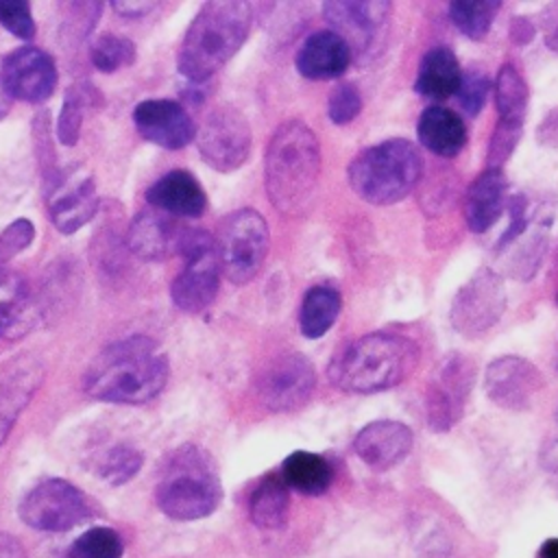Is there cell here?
Segmentation results:
<instances>
[{
    "instance_id": "obj_20",
    "label": "cell",
    "mask_w": 558,
    "mask_h": 558,
    "mask_svg": "<svg viewBox=\"0 0 558 558\" xmlns=\"http://www.w3.org/2000/svg\"><path fill=\"white\" fill-rule=\"evenodd\" d=\"M41 377L44 366L35 355H15L0 366V445L39 388Z\"/></svg>"
},
{
    "instance_id": "obj_44",
    "label": "cell",
    "mask_w": 558,
    "mask_h": 558,
    "mask_svg": "<svg viewBox=\"0 0 558 558\" xmlns=\"http://www.w3.org/2000/svg\"><path fill=\"white\" fill-rule=\"evenodd\" d=\"M157 4L148 2V0H122V2H113L111 9L116 13H120L122 17H142L148 11H153Z\"/></svg>"
},
{
    "instance_id": "obj_12",
    "label": "cell",
    "mask_w": 558,
    "mask_h": 558,
    "mask_svg": "<svg viewBox=\"0 0 558 558\" xmlns=\"http://www.w3.org/2000/svg\"><path fill=\"white\" fill-rule=\"evenodd\" d=\"M251 140L253 135L246 118L231 105L211 109L196 133V146L203 161L218 172L238 170L248 159Z\"/></svg>"
},
{
    "instance_id": "obj_34",
    "label": "cell",
    "mask_w": 558,
    "mask_h": 558,
    "mask_svg": "<svg viewBox=\"0 0 558 558\" xmlns=\"http://www.w3.org/2000/svg\"><path fill=\"white\" fill-rule=\"evenodd\" d=\"M144 456L142 451L129 447V445H116L105 451V456L98 460L96 469L102 480H107L113 486H120L129 482L142 466Z\"/></svg>"
},
{
    "instance_id": "obj_36",
    "label": "cell",
    "mask_w": 558,
    "mask_h": 558,
    "mask_svg": "<svg viewBox=\"0 0 558 558\" xmlns=\"http://www.w3.org/2000/svg\"><path fill=\"white\" fill-rule=\"evenodd\" d=\"M85 105H87V96L85 92L74 85L68 89L65 98H63V107L57 120V137L61 144L72 146L78 140L81 133V124H83V113H85Z\"/></svg>"
},
{
    "instance_id": "obj_28",
    "label": "cell",
    "mask_w": 558,
    "mask_h": 558,
    "mask_svg": "<svg viewBox=\"0 0 558 558\" xmlns=\"http://www.w3.org/2000/svg\"><path fill=\"white\" fill-rule=\"evenodd\" d=\"M290 488L281 473H266L248 497L251 521L259 530H279L288 519Z\"/></svg>"
},
{
    "instance_id": "obj_42",
    "label": "cell",
    "mask_w": 558,
    "mask_h": 558,
    "mask_svg": "<svg viewBox=\"0 0 558 558\" xmlns=\"http://www.w3.org/2000/svg\"><path fill=\"white\" fill-rule=\"evenodd\" d=\"M527 211H530V203L523 194H517L510 198V225L504 231V235L499 238V246H497L499 251L510 248L530 229L532 218L527 216Z\"/></svg>"
},
{
    "instance_id": "obj_2",
    "label": "cell",
    "mask_w": 558,
    "mask_h": 558,
    "mask_svg": "<svg viewBox=\"0 0 558 558\" xmlns=\"http://www.w3.org/2000/svg\"><path fill=\"white\" fill-rule=\"evenodd\" d=\"M168 381V360L146 336L109 344L89 364L83 386L94 399L137 405L150 401Z\"/></svg>"
},
{
    "instance_id": "obj_26",
    "label": "cell",
    "mask_w": 558,
    "mask_h": 558,
    "mask_svg": "<svg viewBox=\"0 0 558 558\" xmlns=\"http://www.w3.org/2000/svg\"><path fill=\"white\" fill-rule=\"evenodd\" d=\"M416 135L423 148L438 157H456L466 144V126L462 118L440 105L423 109L418 116Z\"/></svg>"
},
{
    "instance_id": "obj_13",
    "label": "cell",
    "mask_w": 558,
    "mask_h": 558,
    "mask_svg": "<svg viewBox=\"0 0 558 558\" xmlns=\"http://www.w3.org/2000/svg\"><path fill=\"white\" fill-rule=\"evenodd\" d=\"M20 517L41 532H65L89 517L85 495L65 480H46L20 501Z\"/></svg>"
},
{
    "instance_id": "obj_23",
    "label": "cell",
    "mask_w": 558,
    "mask_h": 558,
    "mask_svg": "<svg viewBox=\"0 0 558 558\" xmlns=\"http://www.w3.org/2000/svg\"><path fill=\"white\" fill-rule=\"evenodd\" d=\"M508 201V179L499 168H486L464 192V222L473 233L488 231L499 218Z\"/></svg>"
},
{
    "instance_id": "obj_11",
    "label": "cell",
    "mask_w": 558,
    "mask_h": 558,
    "mask_svg": "<svg viewBox=\"0 0 558 558\" xmlns=\"http://www.w3.org/2000/svg\"><path fill=\"white\" fill-rule=\"evenodd\" d=\"M475 381V366L464 353H447L425 390V414L434 432L451 429L464 414Z\"/></svg>"
},
{
    "instance_id": "obj_9",
    "label": "cell",
    "mask_w": 558,
    "mask_h": 558,
    "mask_svg": "<svg viewBox=\"0 0 558 558\" xmlns=\"http://www.w3.org/2000/svg\"><path fill=\"white\" fill-rule=\"evenodd\" d=\"M506 310V286L499 272L477 268L456 292L449 307L451 327L464 338H480L499 323Z\"/></svg>"
},
{
    "instance_id": "obj_4",
    "label": "cell",
    "mask_w": 558,
    "mask_h": 558,
    "mask_svg": "<svg viewBox=\"0 0 558 558\" xmlns=\"http://www.w3.org/2000/svg\"><path fill=\"white\" fill-rule=\"evenodd\" d=\"M253 11V4L242 0L205 2L183 35L179 72L192 83L211 78L246 41Z\"/></svg>"
},
{
    "instance_id": "obj_48",
    "label": "cell",
    "mask_w": 558,
    "mask_h": 558,
    "mask_svg": "<svg viewBox=\"0 0 558 558\" xmlns=\"http://www.w3.org/2000/svg\"><path fill=\"white\" fill-rule=\"evenodd\" d=\"M9 109H11V96L7 94V89H4V85L0 81V120L9 113Z\"/></svg>"
},
{
    "instance_id": "obj_21",
    "label": "cell",
    "mask_w": 558,
    "mask_h": 558,
    "mask_svg": "<svg viewBox=\"0 0 558 558\" xmlns=\"http://www.w3.org/2000/svg\"><path fill=\"white\" fill-rule=\"evenodd\" d=\"M183 229L174 222L172 216L159 209L140 211L126 231L129 251L144 262H161L168 255L177 253Z\"/></svg>"
},
{
    "instance_id": "obj_7",
    "label": "cell",
    "mask_w": 558,
    "mask_h": 558,
    "mask_svg": "<svg viewBox=\"0 0 558 558\" xmlns=\"http://www.w3.org/2000/svg\"><path fill=\"white\" fill-rule=\"evenodd\" d=\"M177 253L183 257V268L170 286L172 303L187 314L207 310L220 286V262L216 240L203 229H183Z\"/></svg>"
},
{
    "instance_id": "obj_41",
    "label": "cell",
    "mask_w": 558,
    "mask_h": 558,
    "mask_svg": "<svg viewBox=\"0 0 558 558\" xmlns=\"http://www.w3.org/2000/svg\"><path fill=\"white\" fill-rule=\"evenodd\" d=\"M35 238V227L26 218L13 220L2 233H0V264L11 262L17 253H22Z\"/></svg>"
},
{
    "instance_id": "obj_3",
    "label": "cell",
    "mask_w": 558,
    "mask_h": 558,
    "mask_svg": "<svg viewBox=\"0 0 558 558\" xmlns=\"http://www.w3.org/2000/svg\"><path fill=\"white\" fill-rule=\"evenodd\" d=\"M418 364V344L392 331L366 333L333 355L329 381L351 395H373L399 386Z\"/></svg>"
},
{
    "instance_id": "obj_33",
    "label": "cell",
    "mask_w": 558,
    "mask_h": 558,
    "mask_svg": "<svg viewBox=\"0 0 558 558\" xmlns=\"http://www.w3.org/2000/svg\"><path fill=\"white\" fill-rule=\"evenodd\" d=\"M124 545L111 527H92L70 547L68 558H122Z\"/></svg>"
},
{
    "instance_id": "obj_45",
    "label": "cell",
    "mask_w": 558,
    "mask_h": 558,
    "mask_svg": "<svg viewBox=\"0 0 558 558\" xmlns=\"http://www.w3.org/2000/svg\"><path fill=\"white\" fill-rule=\"evenodd\" d=\"M532 37H534L532 22L527 17H523V15L514 17L512 24H510V39L514 44H527V41H532Z\"/></svg>"
},
{
    "instance_id": "obj_15",
    "label": "cell",
    "mask_w": 558,
    "mask_h": 558,
    "mask_svg": "<svg viewBox=\"0 0 558 558\" xmlns=\"http://www.w3.org/2000/svg\"><path fill=\"white\" fill-rule=\"evenodd\" d=\"M0 81L7 94L26 102H44L52 96L57 85L54 59L35 46L11 50L2 59Z\"/></svg>"
},
{
    "instance_id": "obj_47",
    "label": "cell",
    "mask_w": 558,
    "mask_h": 558,
    "mask_svg": "<svg viewBox=\"0 0 558 558\" xmlns=\"http://www.w3.org/2000/svg\"><path fill=\"white\" fill-rule=\"evenodd\" d=\"M538 558H558V538H547L538 549Z\"/></svg>"
},
{
    "instance_id": "obj_40",
    "label": "cell",
    "mask_w": 558,
    "mask_h": 558,
    "mask_svg": "<svg viewBox=\"0 0 558 558\" xmlns=\"http://www.w3.org/2000/svg\"><path fill=\"white\" fill-rule=\"evenodd\" d=\"M0 24L22 39H31L35 35L31 4L26 0H0Z\"/></svg>"
},
{
    "instance_id": "obj_46",
    "label": "cell",
    "mask_w": 558,
    "mask_h": 558,
    "mask_svg": "<svg viewBox=\"0 0 558 558\" xmlns=\"http://www.w3.org/2000/svg\"><path fill=\"white\" fill-rule=\"evenodd\" d=\"M0 558H28V556L15 536L0 532Z\"/></svg>"
},
{
    "instance_id": "obj_50",
    "label": "cell",
    "mask_w": 558,
    "mask_h": 558,
    "mask_svg": "<svg viewBox=\"0 0 558 558\" xmlns=\"http://www.w3.org/2000/svg\"><path fill=\"white\" fill-rule=\"evenodd\" d=\"M556 371H558V357H556Z\"/></svg>"
},
{
    "instance_id": "obj_43",
    "label": "cell",
    "mask_w": 558,
    "mask_h": 558,
    "mask_svg": "<svg viewBox=\"0 0 558 558\" xmlns=\"http://www.w3.org/2000/svg\"><path fill=\"white\" fill-rule=\"evenodd\" d=\"M543 33H545L547 48H551L558 54V4H551L545 9Z\"/></svg>"
},
{
    "instance_id": "obj_51",
    "label": "cell",
    "mask_w": 558,
    "mask_h": 558,
    "mask_svg": "<svg viewBox=\"0 0 558 558\" xmlns=\"http://www.w3.org/2000/svg\"><path fill=\"white\" fill-rule=\"evenodd\" d=\"M556 303H558V294H556Z\"/></svg>"
},
{
    "instance_id": "obj_37",
    "label": "cell",
    "mask_w": 558,
    "mask_h": 558,
    "mask_svg": "<svg viewBox=\"0 0 558 558\" xmlns=\"http://www.w3.org/2000/svg\"><path fill=\"white\" fill-rule=\"evenodd\" d=\"M488 92H490L488 74L480 68H469L462 72V81L456 96L466 116H477L486 105Z\"/></svg>"
},
{
    "instance_id": "obj_5",
    "label": "cell",
    "mask_w": 558,
    "mask_h": 558,
    "mask_svg": "<svg viewBox=\"0 0 558 558\" xmlns=\"http://www.w3.org/2000/svg\"><path fill=\"white\" fill-rule=\"evenodd\" d=\"M155 499L159 510L174 521L209 517L222 499L214 458L196 445L177 447L161 466Z\"/></svg>"
},
{
    "instance_id": "obj_1",
    "label": "cell",
    "mask_w": 558,
    "mask_h": 558,
    "mask_svg": "<svg viewBox=\"0 0 558 558\" xmlns=\"http://www.w3.org/2000/svg\"><path fill=\"white\" fill-rule=\"evenodd\" d=\"M320 179V144L301 120L281 122L264 155V187L283 216H301L312 207Z\"/></svg>"
},
{
    "instance_id": "obj_31",
    "label": "cell",
    "mask_w": 558,
    "mask_h": 558,
    "mask_svg": "<svg viewBox=\"0 0 558 558\" xmlns=\"http://www.w3.org/2000/svg\"><path fill=\"white\" fill-rule=\"evenodd\" d=\"M530 102V89L521 72L506 63L497 72L495 81V109H497V122L499 124H510V126H521L525 120Z\"/></svg>"
},
{
    "instance_id": "obj_22",
    "label": "cell",
    "mask_w": 558,
    "mask_h": 558,
    "mask_svg": "<svg viewBox=\"0 0 558 558\" xmlns=\"http://www.w3.org/2000/svg\"><path fill=\"white\" fill-rule=\"evenodd\" d=\"M146 201L172 218H198L207 209L205 190L187 170H170L157 179L148 187Z\"/></svg>"
},
{
    "instance_id": "obj_30",
    "label": "cell",
    "mask_w": 558,
    "mask_h": 558,
    "mask_svg": "<svg viewBox=\"0 0 558 558\" xmlns=\"http://www.w3.org/2000/svg\"><path fill=\"white\" fill-rule=\"evenodd\" d=\"M342 310V296L331 286H312L301 303L299 327L301 333L310 340L323 338L333 323L338 320Z\"/></svg>"
},
{
    "instance_id": "obj_6",
    "label": "cell",
    "mask_w": 558,
    "mask_h": 558,
    "mask_svg": "<svg viewBox=\"0 0 558 558\" xmlns=\"http://www.w3.org/2000/svg\"><path fill=\"white\" fill-rule=\"evenodd\" d=\"M351 190L371 205L403 201L423 177V159L403 137L384 140L353 157L347 170Z\"/></svg>"
},
{
    "instance_id": "obj_10",
    "label": "cell",
    "mask_w": 558,
    "mask_h": 558,
    "mask_svg": "<svg viewBox=\"0 0 558 558\" xmlns=\"http://www.w3.org/2000/svg\"><path fill=\"white\" fill-rule=\"evenodd\" d=\"M316 388V371L310 357L296 351H283L262 366L255 390L270 412H294L303 408Z\"/></svg>"
},
{
    "instance_id": "obj_39",
    "label": "cell",
    "mask_w": 558,
    "mask_h": 558,
    "mask_svg": "<svg viewBox=\"0 0 558 558\" xmlns=\"http://www.w3.org/2000/svg\"><path fill=\"white\" fill-rule=\"evenodd\" d=\"M523 129L521 126H510V124H495L490 142H488V153H486V168H499L504 170V163L510 159L514 153L519 140H521Z\"/></svg>"
},
{
    "instance_id": "obj_19",
    "label": "cell",
    "mask_w": 558,
    "mask_h": 558,
    "mask_svg": "<svg viewBox=\"0 0 558 558\" xmlns=\"http://www.w3.org/2000/svg\"><path fill=\"white\" fill-rule=\"evenodd\" d=\"M414 445L412 429L401 421H373L353 438L355 456L373 471H388L403 462Z\"/></svg>"
},
{
    "instance_id": "obj_8",
    "label": "cell",
    "mask_w": 558,
    "mask_h": 558,
    "mask_svg": "<svg viewBox=\"0 0 558 558\" xmlns=\"http://www.w3.org/2000/svg\"><path fill=\"white\" fill-rule=\"evenodd\" d=\"M268 246L270 233L259 211L242 207L229 214L216 238L220 272L235 286L248 283L264 266Z\"/></svg>"
},
{
    "instance_id": "obj_17",
    "label": "cell",
    "mask_w": 558,
    "mask_h": 558,
    "mask_svg": "<svg viewBox=\"0 0 558 558\" xmlns=\"http://www.w3.org/2000/svg\"><path fill=\"white\" fill-rule=\"evenodd\" d=\"M98 209L92 177L83 168L59 174L48 192V216L61 233H74L87 225Z\"/></svg>"
},
{
    "instance_id": "obj_24",
    "label": "cell",
    "mask_w": 558,
    "mask_h": 558,
    "mask_svg": "<svg viewBox=\"0 0 558 558\" xmlns=\"http://www.w3.org/2000/svg\"><path fill=\"white\" fill-rule=\"evenodd\" d=\"M351 50L333 31L312 33L296 50L294 65L310 81H329L344 74L351 65Z\"/></svg>"
},
{
    "instance_id": "obj_29",
    "label": "cell",
    "mask_w": 558,
    "mask_h": 558,
    "mask_svg": "<svg viewBox=\"0 0 558 558\" xmlns=\"http://www.w3.org/2000/svg\"><path fill=\"white\" fill-rule=\"evenodd\" d=\"M281 477L288 488H294L303 495H323L333 482V466L327 458L312 451H292L281 462Z\"/></svg>"
},
{
    "instance_id": "obj_32",
    "label": "cell",
    "mask_w": 558,
    "mask_h": 558,
    "mask_svg": "<svg viewBox=\"0 0 558 558\" xmlns=\"http://www.w3.org/2000/svg\"><path fill=\"white\" fill-rule=\"evenodd\" d=\"M499 7L501 2L495 0H453L447 11L449 20L464 37L480 41L488 35Z\"/></svg>"
},
{
    "instance_id": "obj_49",
    "label": "cell",
    "mask_w": 558,
    "mask_h": 558,
    "mask_svg": "<svg viewBox=\"0 0 558 558\" xmlns=\"http://www.w3.org/2000/svg\"><path fill=\"white\" fill-rule=\"evenodd\" d=\"M554 458H556V471H558V451H556V456H554Z\"/></svg>"
},
{
    "instance_id": "obj_18",
    "label": "cell",
    "mask_w": 558,
    "mask_h": 558,
    "mask_svg": "<svg viewBox=\"0 0 558 558\" xmlns=\"http://www.w3.org/2000/svg\"><path fill=\"white\" fill-rule=\"evenodd\" d=\"M133 122L146 142L168 150H179L196 137V126L187 109L168 98L142 100L133 111Z\"/></svg>"
},
{
    "instance_id": "obj_38",
    "label": "cell",
    "mask_w": 558,
    "mask_h": 558,
    "mask_svg": "<svg viewBox=\"0 0 558 558\" xmlns=\"http://www.w3.org/2000/svg\"><path fill=\"white\" fill-rule=\"evenodd\" d=\"M362 109L360 89L353 83H338L327 100V116L333 124H349Z\"/></svg>"
},
{
    "instance_id": "obj_27",
    "label": "cell",
    "mask_w": 558,
    "mask_h": 558,
    "mask_svg": "<svg viewBox=\"0 0 558 558\" xmlns=\"http://www.w3.org/2000/svg\"><path fill=\"white\" fill-rule=\"evenodd\" d=\"M460 81H462V68L458 57L449 48L436 46L423 54L416 72L414 89L425 98L445 100L458 92Z\"/></svg>"
},
{
    "instance_id": "obj_14",
    "label": "cell",
    "mask_w": 558,
    "mask_h": 558,
    "mask_svg": "<svg viewBox=\"0 0 558 558\" xmlns=\"http://www.w3.org/2000/svg\"><path fill=\"white\" fill-rule=\"evenodd\" d=\"M327 24L349 46L351 54H373L384 37L392 4L386 0H329L320 7Z\"/></svg>"
},
{
    "instance_id": "obj_25",
    "label": "cell",
    "mask_w": 558,
    "mask_h": 558,
    "mask_svg": "<svg viewBox=\"0 0 558 558\" xmlns=\"http://www.w3.org/2000/svg\"><path fill=\"white\" fill-rule=\"evenodd\" d=\"M39 318L35 294L28 281L9 268H0V338L26 336Z\"/></svg>"
},
{
    "instance_id": "obj_16",
    "label": "cell",
    "mask_w": 558,
    "mask_h": 558,
    "mask_svg": "<svg viewBox=\"0 0 558 558\" xmlns=\"http://www.w3.org/2000/svg\"><path fill=\"white\" fill-rule=\"evenodd\" d=\"M543 386L541 371L519 355H501L484 371L486 397L506 410H525Z\"/></svg>"
},
{
    "instance_id": "obj_35",
    "label": "cell",
    "mask_w": 558,
    "mask_h": 558,
    "mask_svg": "<svg viewBox=\"0 0 558 558\" xmlns=\"http://www.w3.org/2000/svg\"><path fill=\"white\" fill-rule=\"evenodd\" d=\"M135 61V46L126 37L118 35H102L92 46V63L100 72H116L124 65H131Z\"/></svg>"
}]
</instances>
